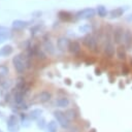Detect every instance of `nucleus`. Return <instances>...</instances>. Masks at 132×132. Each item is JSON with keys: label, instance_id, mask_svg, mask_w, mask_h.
Segmentation results:
<instances>
[{"label": "nucleus", "instance_id": "393cba45", "mask_svg": "<svg viewBox=\"0 0 132 132\" xmlns=\"http://www.w3.org/2000/svg\"><path fill=\"white\" fill-rule=\"evenodd\" d=\"M30 118L28 117L27 118V116L25 114V113H22V116H21V122H22V125L24 126V127H29L30 126Z\"/></svg>", "mask_w": 132, "mask_h": 132}, {"label": "nucleus", "instance_id": "c85d7f7f", "mask_svg": "<svg viewBox=\"0 0 132 132\" xmlns=\"http://www.w3.org/2000/svg\"><path fill=\"white\" fill-rule=\"evenodd\" d=\"M95 74H96V75H100V74H101V71H100V69L96 68V69H95Z\"/></svg>", "mask_w": 132, "mask_h": 132}, {"label": "nucleus", "instance_id": "ddd939ff", "mask_svg": "<svg viewBox=\"0 0 132 132\" xmlns=\"http://www.w3.org/2000/svg\"><path fill=\"white\" fill-rule=\"evenodd\" d=\"M69 103H70V101H69V99L67 97H60V98H58L56 100V105L58 107H60V108L67 107L69 105Z\"/></svg>", "mask_w": 132, "mask_h": 132}, {"label": "nucleus", "instance_id": "7c9ffc66", "mask_svg": "<svg viewBox=\"0 0 132 132\" xmlns=\"http://www.w3.org/2000/svg\"><path fill=\"white\" fill-rule=\"evenodd\" d=\"M130 65H131V67H132V59L130 60Z\"/></svg>", "mask_w": 132, "mask_h": 132}, {"label": "nucleus", "instance_id": "6e6552de", "mask_svg": "<svg viewBox=\"0 0 132 132\" xmlns=\"http://www.w3.org/2000/svg\"><path fill=\"white\" fill-rule=\"evenodd\" d=\"M69 44H70V41L68 38L66 37H60L58 40H57V47L61 51V52H65L68 47H69Z\"/></svg>", "mask_w": 132, "mask_h": 132}, {"label": "nucleus", "instance_id": "dca6fc26", "mask_svg": "<svg viewBox=\"0 0 132 132\" xmlns=\"http://www.w3.org/2000/svg\"><path fill=\"white\" fill-rule=\"evenodd\" d=\"M46 132H58V123L56 120H52L46 124Z\"/></svg>", "mask_w": 132, "mask_h": 132}, {"label": "nucleus", "instance_id": "473e14b6", "mask_svg": "<svg viewBox=\"0 0 132 132\" xmlns=\"http://www.w3.org/2000/svg\"><path fill=\"white\" fill-rule=\"evenodd\" d=\"M0 132H2V131H1V130H0Z\"/></svg>", "mask_w": 132, "mask_h": 132}, {"label": "nucleus", "instance_id": "c756f323", "mask_svg": "<svg viewBox=\"0 0 132 132\" xmlns=\"http://www.w3.org/2000/svg\"><path fill=\"white\" fill-rule=\"evenodd\" d=\"M66 84L67 85H70V79L69 78H66Z\"/></svg>", "mask_w": 132, "mask_h": 132}, {"label": "nucleus", "instance_id": "7ed1b4c3", "mask_svg": "<svg viewBox=\"0 0 132 132\" xmlns=\"http://www.w3.org/2000/svg\"><path fill=\"white\" fill-rule=\"evenodd\" d=\"M54 117L57 121V123L63 128V129H67L70 125V121L67 119L65 112L61 111V110H55L54 111Z\"/></svg>", "mask_w": 132, "mask_h": 132}, {"label": "nucleus", "instance_id": "cd10ccee", "mask_svg": "<svg viewBox=\"0 0 132 132\" xmlns=\"http://www.w3.org/2000/svg\"><path fill=\"white\" fill-rule=\"evenodd\" d=\"M122 72H123L125 75L129 73V68H128V67H127L125 64H124V65H123V67H122Z\"/></svg>", "mask_w": 132, "mask_h": 132}, {"label": "nucleus", "instance_id": "a211bd4d", "mask_svg": "<svg viewBox=\"0 0 132 132\" xmlns=\"http://www.w3.org/2000/svg\"><path fill=\"white\" fill-rule=\"evenodd\" d=\"M43 48H44V51H45L48 55H53V54L55 53V46H54V44H53V42H52L51 40L44 41V43H43Z\"/></svg>", "mask_w": 132, "mask_h": 132}, {"label": "nucleus", "instance_id": "1a4fd4ad", "mask_svg": "<svg viewBox=\"0 0 132 132\" xmlns=\"http://www.w3.org/2000/svg\"><path fill=\"white\" fill-rule=\"evenodd\" d=\"M36 98H37V101H38V102H40V103H45V102H47V101L51 100L52 94H51L50 92H47V91H41L40 93L37 94Z\"/></svg>", "mask_w": 132, "mask_h": 132}, {"label": "nucleus", "instance_id": "f3484780", "mask_svg": "<svg viewBox=\"0 0 132 132\" xmlns=\"http://www.w3.org/2000/svg\"><path fill=\"white\" fill-rule=\"evenodd\" d=\"M117 57L120 60H125L127 57V52H126V47L125 45H119L117 48Z\"/></svg>", "mask_w": 132, "mask_h": 132}, {"label": "nucleus", "instance_id": "9d476101", "mask_svg": "<svg viewBox=\"0 0 132 132\" xmlns=\"http://www.w3.org/2000/svg\"><path fill=\"white\" fill-rule=\"evenodd\" d=\"M124 45L126 48H131L132 46V33L130 30H126L124 33Z\"/></svg>", "mask_w": 132, "mask_h": 132}, {"label": "nucleus", "instance_id": "412c9836", "mask_svg": "<svg viewBox=\"0 0 132 132\" xmlns=\"http://www.w3.org/2000/svg\"><path fill=\"white\" fill-rule=\"evenodd\" d=\"M58 15H59V18H60L61 20H63V21H70V20L72 19V14L69 13L68 11H64V10L59 11Z\"/></svg>", "mask_w": 132, "mask_h": 132}, {"label": "nucleus", "instance_id": "0eeeda50", "mask_svg": "<svg viewBox=\"0 0 132 132\" xmlns=\"http://www.w3.org/2000/svg\"><path fill=\"white\" fill-rule=\"evenodd\" d=\"M124 30L122 27H116L113 30V41L117 44H120L124 38Z\"/></svg>", "mask_w": 132, "mask_h": 132}, {"label": "nucleus", "instance_id": "4be33fe9", "mask_svg": "<svg viewBox=\"0 0 132 132\" xmlns=\"http://www.w3.org/2000/svg\"><path fill=\"white\" fill-rule=\"evenodd\" d=\"M13 99H14V102L16 104H21L24 101V93L21 91H16L14 96H13Z\"/></svg>", "mask_w": 132, "mask_h": 132}, {"label": "nucleus", "instance_id": "b1692460", "mask_svg": "<svg viewBox=\"0 0 132 132\" xmlns=\"http://www.w3.org/2000/svg\"><path fill=\"white\" fill-rule=\"evenodd\" d=\"M65 114H66V117H67V119L69 120V121H72V120H74L75 118H76V112H75V110L74 109H67L66 111H65Z\"/></svg>", "mask_w": 132, "mask_h": 132}, {"label": "nucleus", "instance_id": "2eb2a0df", "mask_svg": "<svg viewBox=\"0 0 132 132\" xmlns=\"http://www.w3.org/2000/svg\"><path fill=\"white\" fill-rule=\"evenodd\" d=\"M69 52L73 55L75 54H78L80 52V44L77 42V41H71L70 44H69V47H68Z\"/></svg>", "mask_w": 132, "mask_h": 132}, {"label": "nucleus", "instance_id": "f257e3e1", "mask_svg": "<svg viewBox=\"0 0 132 132\" xmlns=\"http://www.w3.org/2000/svg\"><path fill=\"white\" fill-rule=\"evenodd\" d=\"M12 64H13V67L15 69V71L20 74L24 73L25 70H26V67L28 66V62L25 60V58H23V55L20 54V55H16L13 57L12 59Z\"/></svg>", "mask_w": 132, "mask_h": 132}, {"label": "nucleus", "instance_id": "20e7f679", "mask_svg": "<svg viewBox=\"0 0 132 132\" xmlns=\"http://www.w3.org/2000/svg\"><path fill=\"white\" fill-rule=\"evenodd\" d=\"M114 45L110 39L109 36H107V39H106V42H105V46H104V55L107 57V58H112L114 56Z\"/></svg>", "mask_w": 132, "mask_h": 132}, {"label": "nucleus", "instance_id": "9b49d317", "mask_svg": "<svg viewBox=\"0 0 132 132\" xmlns=\"http://www.w3.org/2000/svg\"><path fill=\"white\" fill-rule=\"evenodd\" d=\"M10 36V30L7 27L0 26V43L4 42Z\"/></svg>", "mask_w": 132, "mask_h": 132}, {"label": "nucleus", "instance_id": "f8f14e48", "mask_svg": "<svg viewBox=\"0 0 132 132\" xmlns=\"http://www.w3.org/2000/svg\"><path fill=\"white\" fill-rule=\"evenodd\" d=\"M41 114H42V110L39 109V108H35V109H32L30 112H29V118L31 121H38L40 118H41Z\"/></svg>", "mask_w": 132, "mask_h": 132}, {"label": "nucleus", "instance_id": "2f4dec72", "mask_svg": "<svg viewBox=\"0 0 132 132\" xmlns=\"http://www.w3.org/2000/svg\"><path fill=\"white\" fill-rule=\"evenodd\" d=\"M0 117H1V112H0Z\"/></svg>", "mask_w": 132, "mask_h": 132}, {"label": "nucleus", "instance_id": "5701e85b", "mask_svg": "<svg viewBox=\"0 0 132 132\" xmlns=\"http://www.w3.org/2000/svg\"><path fill=\"white\" fill-rule=\"evenodd\" d=\"M96 11H97V13L100 18H104L107 14V10H106L104 5H98L97 8H96Z\"/></svg>", "mask_w": 132, "mask_h": 132}, {"label": "nucleus", "instance_id": "39448f33", "mask_svg": "<svg viewBox=\"0 0 132 132\" xmlns=\"http://www.w3.org/2000/svg\"><path fill=\"white\" fill-rule=\"evenodd\" d=\"M75 15H76L77 19H81V20L91 19V18H93V16L95 15V10H94L93 8L88 7V8H85V9L79 10Z\"/></svg>", "mask_w": 132, "mask_h": 132}, {"label": "nucleus", "instance_id": "aec40b11", "mask_svg": "<svg viewBox=\"0 0 132 132\" xmlns=\"http://www.w3.org/2000/svg\"><path fill=\"white\" fill-rule=\"evenodd\" d=\"M125 12V8L123 7H118V8H114L112 10H110L109 14H110V18H119L121 15H123V13Z\"/></svg>", "mask_w": 132, "mask_h": 132}, {"label": "nucleus", "instance_id": "bb28decb", "mask_svg": "<svg viewBox=\"0 0 132 132\" xmlns=\"http://www.w3.org/2000/svg\"><path fill=\"white\" fill-rule=\"evenodd\" d=\"M46 122H45V119H43V118H40L38 121H37V123H36V125H37V127L39 128V129H44V128H46Z\"/></svg>", "mask_w": 132, "mask_h": 132}, {"label": "nucleus", "instance_id": "f03ea898", "mask_svg": "<svg viewBox=\"0 0 132 132\" xmlns=\"http://www.w3.org/2000/svg\"><path fill=\"white\" fill-rule=\"evenodd\" d=\"M6 128L8 132H19L20 130V121L15 114H10L7 118Z\"/></svg>", "mask_w": 132, "mask_h": 132}, {"label": "nucleus", "instance_id": "4468645a", "mask_svg": "<svg viewBox=\"0 0 132 132\" xmlns=\"http://www.w3.org/2000/svg\"><path fill=\"white\" fill-rule=\"evenodd\" d=\"M28 26V22L26 21H22V20H14L12 22V28L15 30H21L24 29L25 27Z\"/></svg>", "mask_w": 132, "mask_h": 132}, {"label": "nucleus", "instance_id": "a878e982", "mask_svg": "<svg viewBox=\"0 0 132 132\" xmlns=\"http://www.w3.org/2000/svg\"><path fill=\"white\" fill-rule=\"evenodd\" d=\"M9 72V69L7 66L5 65H0V78H3L5 77Z\"/></svg>", "mask_w": 132, "mask_h": 132}, {"label": "nucleus", "instance_id": "423d86ee", "mask_svg": "<svg viewBox=\"0 0 132 132\" xmlns=\"http://www.w3.org/2000/svg\"><path fill=\"white\" fill-rule=\"evenodd\" d=\"M82 44L86 46V47H88L89 50H91V51H94L95 48H96V40H95V38L91 35V34H88V35H86L85 37H84V39H82Z\"/></svg>", "mask_w": 132, "mask_h": 132}, {"label": "nucleus", "instance_id": "6ab92c4d", "mask_svg": "<svg viewBox=\"0 0 132 132\" xmlns=\"http://www.w3.org/2000/svg\"><path fill=\"white\" fill-rule=\"evenodd\" d=\"M12 51H13L12 46L9 45V44H6V45H4V46H2V47L0 48V57L9 56V55L12 53Z\"/></svg>", "mask_w": 132, "mask_h": 132}]
</instances>
